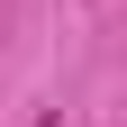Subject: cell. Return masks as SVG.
Wrapping results in <instances>:
<instances>
[]
</instances>
